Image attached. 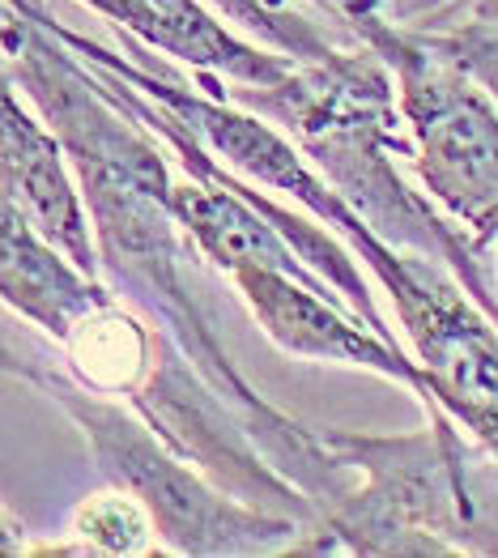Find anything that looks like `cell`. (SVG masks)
Returning <instances> with one entry per match:
<instances>
[{"instance_id": "1", "label": "cell", "mask_w": 498, "mask_h": 558, "mask_svg": "<svg viewBox=\"0 0 498 558\" xmlns=\"http://www.w3.org/2000/svg\"><path fill=\"white\" fill-rule=\"evenodd\" d=\"M422 410L426 426L405 435L319 426L359 482L294 555H498V457L439 405Z\"/></svg>"}, {"instance_id": "2", "label": "cell", "mask_w": 498, "mask_h": 558, "mask_svg": "<svg viewBox=\"0 0 498 558\" xmlns=\"http://www.w3.org/2000/svg\"><path fill=\"white\" fill-rule=\"evenodd\" d=\"M392 73L409 162L422 192L477 247H498V94L426 35L359 4L341 22Z\"/></svg>"}, {"instance_id": "3", "label": "cell", "mask_w": 498, "mask_h": 558, "mask_svg": "<svg viewBox=\"0 0 498 558\" xmlns=\"http://www.w3.org/2000/svg\"><path fill=\"white\" fill-rule=\"evenodd\" d=\"M47 397L77 422L107 482L124 486L145 504L162 550L175 555H294L303 524L294 515L265 512L201 465L175 452L136 410L107 392H94L69 367L51 379Z\"/></svg>"}, {"instance_id": "4", "label": "cell", "mask_w": 498, "mask_h": 558, "mask_svg": "<svg viewBox=\"0 0 498 558\" xmlns=\"http://www.w3.org/2000/svg\"><path fill=\"white\" fill-rule=\"evenodd\" d=\"M230 281L247 303V312L256 316V325L265 328V337L286 354L384 375L409 388L422 405L430 401L426 379L405 345L366 325L345 299L328 294V286L319 278H299L286 269H234Z\"/></svg>"}, {"instance_id": "5", "label": "cell", "mask_w": 498, "mask_h": 558, "mask_svg": "<svg viewBox=\"0 0 498 558\" xmlns=\"http://www.w3.org/2000/svg\"><path fill=\"white\" fill-rule=\"evenodd\" d=\"M0 56V187L31 214V222L86 274H98V243L86 196L69 154Z\"/></svg>"}, {"instance_id": "6", "label": "cell", "mask_w": 498, "mask_h": 558, "mask_svg": "<svg viewBox=\"0 0 498 558\" xmlns=\"http://www.w3.org/2000/svg\"><path fill=\"white\" fill-rule=\"evenodd\" d=\"M82 4L111 17L120 31H133L145 47L175 56L192 69L218 73L243 90H272L303 64L286 51H269L234 35L227 17L209 9V0H82Z\"/></svg>"}, {"instance_id": "7", "label": "cell", "mask_w": 498, "mask_h": 558, "mask_svg": "<svg viewBox=\"0 0 498 558\" xmlns=\"http://www.w3.org/2000/svg\"><path fill=\"white\" fill-rule=\"evenodd\" d=\"M111 299L116 294L98 281V274L73 265L0 187V303L64 345L69 332Z\"/></svg>"}, {"instance_id": "8", "label": "cell", "mask_w": 498, "mask_h": 558, "mask_svg": "<svg viewBox=\"0 0 498 558\" xmlns=\"http://www.w3.org/2000/svg\"><path fill=\"white\" fill-rule=\"evenodd\" d=\"M154 555L162 550L158 529L145 512V504L129 495L124 486L94 490L77 504L69 520V542L64 546H44V555Z\"/></svg>"}, {"instance_id": "9", "label": "cell", "mask_w": 498, "mask_h": 558, "mask_svg": "<svg viewBox=\"0 0 498 558\" xmlns=\"http://www.w3.org/2000/svg\"><path fill=\"white\" fill-rule=\"evenodd\" d=\"M227 22H239L247 35H256L260 44H269L272 51H286L303 64H316V60H332L341 56L345 47H337L316 22L281 9L277 0H209Z\"/></svg>"}, {"instance_id": "10", "label": "cell", "mask_w": 498, "mask_h": 558, "mask_svg": "<svg viewBox=\"0 0 498 558\" xmlns=\"http://www.w3.org/2000/svg\"><path fill=\"white\" fill-rule=\"evenodd\" d=\"M22 328H26V320L13 316V312L0 303V375L22 379V384H35V388L47 392L51 379L64 372V350L26 337Z\"/></svg>"}, {"instance_id": "11", "label": "cell", "mask_w": 498, "mask_h": 558, "mask_svg": "<svg viewBox=\"0 0 498 558\" xmlns=\"http://www.w3.org/2000/svg\"><path fill=\"white\" fill-rule=\"evenodd\" d=\"M426 35V31H417ZM444 56H452L460 69H469L486 90L498 94V35L482 31H448V35H426Z\"/></svg>"}, {"instance_id": "12", "label": "cell", "mask_w": 498, "mask_h": 558, "mask_svg": "<svg viewBox=\"0 0 498 558\" xmlns=\"http://www.w3.org/2000/svg\"><path fill=\"white\" fill-rule=\"evenodd\" d=\"M448 31L498 35V0H452V4L426 26V35H448Z\"/></svg>"}, {"instance_id": "13", "label": "cell", "mask_w": 498, "mask_h": 558, "mask_svg": "<svg viewBox=\"0 0 498 558\" xmlns=\"http://www.w3.org/2000/svg\"><path fill=\"white\" fill-rule=\"evenodd\" d=\"M26 550H31V546L22 542V529L0 512V555H26Z\"/></svg>"}]
</instances>
